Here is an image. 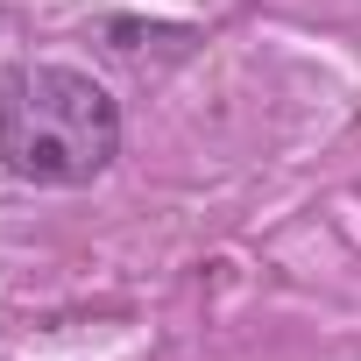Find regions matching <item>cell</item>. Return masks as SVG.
<instances>
[{
    "label": "cell",
    "instance_id": "obj_1",
    "mask_svg": "<svg viewBox=\"0 0 361 361\" xmlns=\"http://www.w3.org/2000/svg\"><path fill=\"white\" fill-rule=\"evenodd\" d=\"M121 149L114 99L64 64H15L0 78V163L36 185L99 177Z\"/></svg>",
    "mask_w": 361,
    "mask_h": 361
}]
</instances>
